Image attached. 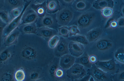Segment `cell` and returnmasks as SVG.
Returning a JSON list of instances; mask_svg holds the SVG:
<instances>
[{
  "label": "cell",
  "instance_id": "cell-6",
  "mask_svg": "<svg viewBox=\"0 0 124 81\" xmlns=\"http://www.w3.org/2000/svg\"><path fill=\"white\" fill-rule=\"evenodd\" d=\"M95 64L97 67L104 71L111 74L117 73L120 67L114 58L107 61H98Z\"/></svg>",
  "mask_w": 124,
  "mask_h": 81
},
{
  "label": "cell",
  "instance_id": "cell-38",
  "mask_svg": "<svg viewBox=\"0 0 124 81\" xmlns=\"http://www.w3.org/2000/svg\"><path fill=\"white\" fill-rule=\"evenodd\" d=\"M7 24L4 23L0 19V48L2 41V35L4 28Z\"/></svg>",
  "mask_w": 124,
  "mask_h": 81
},
{
  "label": "cell",
  "instance_id": "cell-27",
  "mask_svg": "<svg viewBox=\"0 0 124 81\" xmlns=\"http://www.w3.org/2000/svg\"><path fill=\"white\" fill-rule=\"evenodd\" d=\"M115 59L119 62L124 63V48L121 47L118 48L114 53Z\"/></svg>",
  "mask_w": 124,
  "mask_h": 81
},
{
  "label": "cell",
  "instance_id": "cell-33",
  "mask_svg": "<svg viewBox=\"0 0 124 81\" xmlns=\"http://www.w3.org/2000/svg\"><path fill=\"white\" fill-rule=\"evenodd\" d=\"M60 37L58 35H54L52 37L48 42L49 47L51 49L54 48L59 42Z\"/></svg>",
  "mask_w": 124,
  "mask_h": 81
},
{
  "label": "cell",
  "instance_id": "cell-4",
  "mask_svg": "<svg viewBox=\"0 0 124 81\" xmlns=\"http://www.w3.org/2000/svg\"><path fill=\"white\" fill-rule=\"evenodd\" d=\"M87 74L92 76L95 81H112L113 76L112 74L106 73L97 66L95 63L88 68Z\"/></svg>",
  "mask_w": 124,
  "mask_h": 81
},
{
  "label": "cell",
  "instance_id": "cell-18",
  "mask_svg": "<svg viewBox=\"0 0 124 81\" xmlns=\"http://www.w3.org/2000/svg\"><path fill=\"white\" fill-rule=\"evenodd\" d=\"M18 27L20 33L23 34L36 35L38 29L35 22L22 24Z\"/></svg>",
  "mask_w": 124,
  "mask_h": 81
},
{
  "label": "cell",
  "instance_id": "cell-31",
  "mask_svg": "<svg viewBox=\"0 0 124 81\" xmlns=\"http://www.w3.org/2000/svg\"><path fill=\"white\" fill-rule=\"evenodd\" d=\"M58 34L61 36L68 38L69 36V31L68 27L63 26L59 27L58 28Z\"/></svg>",
  "mask_w": 124,
  "mask_h": 81
},
{
  "label": "cell",
  "instance_id": "cell-3",
  "mask_svg": "<svg viewBox=\"0 0 124 81\" xmlns=\"http://www.w3.org/2000/svg\"><path fill=\"white\" fill-rule=\"evenodd\" d=\"M55 13L57 22L60 26H67L74 16L73 10L68 7L60 9Z\"/></svg>",
  "mask_w": 124,
  "mask_h": 81
},
{
  "label": "cell",
  "instance_id": "cell-28",
  "mask_svg": "<svg viewBox=\"0 0 124 81\" xmlns=\"http://www.w3.org/2000/svg\"><path fill=\"white\" fill-rule=\"evenodd\" d=\"M23 7H23L15 8L9 11L8 14L10 22L20 14Z\"/></svg>",
  "mask_w": 124,
  "mask_h": 81
},
{
  "label": "cell",
  "instance_id": "cell-37",
  "mask_svg": "<svg viewBox=\"0 0 124 81\" xmlns=\"http://www.w3.org/2000/svg\"><path fill=\"white\" fill-rule=\"evenodd\" d=\"M58 65L57 63H55L54 62H52L49 68V72L50 75L52 76H54V73L56 70L58 68Z\"/></svg>",
  "mask_w": 124,
  "mask_h": 81
},
{
  "label": "cell",
  "instance_id": "cell-26",
  "mask_svg": "<svg viewBox=\"0 0 124 81\" xmlns=\"http://www.w3.org/2000/svg\"><path fill=\"white\" fill-rule=\"evenodd\" d=\"M68 38L70 41L78 42L83 45H87L89 43L85 36L83 35L78 34L69 37Z\"/></svg>",
  "mask_w": 124,
  "mask_h": 81
},
{
  "label": "cell",
  "instance_id": "cell-19",
  "mask_svg": "<svg viewBox=\"0 0 124 81\" xmlns=\"http://www.w3.org/2000/svg\"><path fill=\"white\" fill-rule=\"evenodd\" d=\"M114 6V2L113 0H96L92 5L94 8L100 10L107 7L113 8Z\"/></svg>",
  "mask_w": 124,
  "mask_h": 81
},
{
  "label": "cell",
  "instance_id": "cell-41",
  "mask_svg": "<svg viewBox=\"0 0 124 81\" xmlns=\"http://www.w3.org/2000/svg\"><path fill=\"white\" fill-rule=\"evenodd\" d=\"M89 60L90 62L92 63H95L97 61V58L94 55L89 56Z\"/></svg>",
  "mask_w": 124,
  "mask_h": 81
},
{
  "label": "cell",
  "instance_id": "cell-8",
  "mask_svg": "<svg viewBox=\"0 0 124 81\" xmlns=\"http://www.w3.org/2000/svg\"><path fill=\"white\" fill-rule=\"evenodd\" d=\"M96 17V14L93 12H84L76 20L77 26L81 29L86 28L92 23Z\"/></svg>",
  "mask_w": 124,
  "mask_h": 81
},
{
  "label": "cell",
  "instance_id": "cell-23",
  "mask_svg": "<svg viewBox=\"0 0 124 81\" xmlns=\"http://www.w3.org/2000/svg\"><path fill=\"white\" fill-rule=\"evenodd\" d=\"M4 1L3 7L9 11L15 8L23 6L24 0H4Z\"/></svg>",
  "mask_w": 124,
  "mask_h": 81
},
{
  "label": "cell",
  "instance_id": "cell-22",
  "mask_svg": "<svg viewBox=\"0 0 124 81\" xmlns=\"http://www.w3.org/2000/svg\"><path fill=\"white\" fill-rule=\"evenodd\" d=\"M89 58V56L87 53L85 51L81 56L75 58V63L81 64L88 68H90L93 64L90 62Z\"/></svg>",
  "mask_w": 124,
  "mask_h": 81
},
{
  "label": "cell",
  "instance_id": "cell-48",
  "mask_svg": "<svg viewBox=\"0 0 124 81\" xmlns=\"http://www.w3.org/2000/svg\"><path fill=\"white\" fill-rule=\"evenodd\" d=\"M89 81H94V80L92 76H91Z\"/></svg>",
  "mask_w": 124,
  "mask_h": 81
},
{
  "label": "cell",
  "instance_id": "cell-21",
  "mask_svg": "<svg viewBox=\"0 0 124 81\" xmlns=\"http://www.w3.org/2000/svg\"><path fill=\"white\" fill-rule=\"evenodd\" d=\"M47 9L46 12L55 13L61 9L58 0H46Z\"/></svg>",
  "mask_w": 124,
  "mask_h": 81
},
{
  "label": "cell",
  "instance_id": "cell-43",
  "mask_svg": "<svg viewBox=\"0 0 124 81\" xmlns=\"http://www.w3.org/2000/svg\"><path fill=\"white\" fill-rule=\"evenodd\" d=\"M120 80H124V72H123L120 74L119 77Z\"/></svg>",
  "mask_w": 124,
  "mask_h": 81
},
{
  "label": "cell",
  "instance_id": "cell-40",
  "mask_svg": "<svg viewBox=\"0 0 124 81\" xmlns=\"http://www.w3.org/2000/svg\"><path fill=\"white\" fill-rule=\"evenodd\" d=\"M118 26L120 27L124 26V17H122L118 19L117 21Z\"/></svg>",
  "mask_w": 124,
  "mask_h": 81
},
{
  "label": "cell",
  "instance_id": "cell-2",
  "mask_svg": "<svg viewBox=\"0 0 124 81\" xmlns=\"http://www.w3.org/2000/svg\"><path fill=\"white\" fill-rule=\"evenodd\" d=\"M24 1L23 8L20 14L11 21L4 28L2 35V41L10 33L20 25L23 15L31 2V1L26 0H24Z\"/></svg>",
  "mask_w": 124,
  "mask_h": 81
},
{
  "label": "cell",
  "instance_id": "cell-46",
  "mask_svg": "<svg viewBox=\"0 0 124 81\" xmlns=\"http://www.w3.org/2000/svg\"><path fill=\"white\" fill-rule=\"evenodd\" d=\"M46 0H35V4L40 3H42Z\"/></svg>",
  "mask_w": 124,
  "mask_h": 81
},
{
  "label": "cell",
  "instance_id": "cell-29",
  "mask_svg": "<svg viewBox=\"0 0 124 81\" xmlns=\"http://www.w3.org/2000/svg\"><path fill=\"white\" fill-rule=\"evenodd\" d=\"M15 81H23L25 79V74L23 68H20L16 71L14 75Z\"/></svg>",
  "mask_w": 124,
  "mask_h": 81
},
{
  "label": "cell",
  "instance_id": "cell-42",
  "mask_svg": "<svg viewBox=\"0 0 124 81\" xmlns=\"http://www.w3.org/2000/svg\"><path fill=\"white\" fill-rule=\"evenodd\" d=\"M91 76L89 74H86L81 78L78 80L77 81H89Z\"/></svg>",
  "mask_w": 124,
  "mask_h": 81
},
{
  "label": "cell",
  "instance_id": "cell-14",
  "mask_svg": "<svg viewBox=\"0 0 124 81\" xmlns=\"http://www.w3.org/2000/svg\"><path fill=\"white\" fill-rule=\"evenodd\" d=\"M75 58L70 53L64 55L60 57L59 65L63 69H68L75 63Z\"/></svg>",
  "mask_w": 124,
  "mask_h": 81
},
{
  "label": "cell",
  "instance_id": "cell-13",
  "mask_svg": "<svg viewBox=\"0 0 124 81\" xmlns=\"http://www.w3.org/2000/svg\"><path fill=\"white\" fill-rule=\"evenodd\" d=\"M18 27L10 33L3 40L4 47L14 45L17 43L18 37L20 33Z\"/></svg>",
  "mask_w": 124,
  "mask_h": 81
},
{
  "label": "cell",
  "instance_id": "cell-20",
  "mask_svg": "<svg viewBox=\"0 0 124 81\" xmlns=\"http://www.w3.org/2000/svg\"><path fill=\"white\" fill-rule=\"evenodd\" d=\"M31 7V9L36 13L38 17H43L47 13L46 0L40 3L32 4Z\"/></svg>",
  "mask_w": 124,
  "mask_h": 81
},
{
  "label": "cell",
  "instance_id": "cell-9",
  "mask_svg": "<svg viewBox=\"0 0 124 81\" xmlns=\"http://www.w3.org/2000/svg\"><path fill=\"white\" fill-rule=\"evenodd\" d=\"M69 40L68 38L60 37L58 44L53 49L54 55L56 57H60L64 55L69 53Z\"/></svg>",
  "mask_w": 124,
  "mask_h": 81
},
{
  "label": "cell",
  "instance_id": "cell-44",
  "mask_svg": "<svg viewBox=\"0 0 124 81\" xmlns=\"http://www.w3.org/2000/svg\"><path fill=\"white\" fill-rule=\"evenodd\" d=\"M74 0H62L63 1L67 4L73 2Z\"/></svg>",
  "mask_w": 124,
  "mask_h": 81
},
{
  "label": "cell",
  "instance_id": "cell-5",
  "mask_svg": "<svg viewBox=\"0 0 124 81\" xmlns=\"http://www.w3.org/2000/svg\"><path fill=\"white\" fill-rule=\"evenodd\" d=\"M35 23L37 28L46 27L58 30L60 27L57 23L55 13H46L43 17H38Z\"/></svg>",
  "mask_w": 124,
  "mask_h": 81
},
{
  "label": "cell",
  "instance_id": "cell-15",
  "mask_svg": "<svg viewBox=\"0 0 124 81\" xmlns=\"http://www.w3.org/2000/svg\"><path fill=\"white\" fill-rule=\"evenodd\" d=\"M103 32L101 27L94 28L87 32L85 37L89 43L95 42L98 40L101 37Z\"/></svg>",
  "mask_w": 124,
  "mask_h": 81
},
{
  "label": "cell",
  "instance_id": "cell-39",
  "mask_svg": "<svg viewBox=\"0 0 124 81\" xmlns=\"http://www.w3.org/2000/svg\"><path fill=\"white\" fill-rule=\"evenodd\" d=\"M63 74V72L62 68H58L55 72L54 76L56 77L59 78L62 77Z\"/></svg>",
  "mask_w": 124,
  "mask_h": 81
},
{
  "label": "cell",
  "instance_id": "cell-47",
  "mask_svg": "<svg viewBox=\"0 0 124 81\" xmlns=\"http://www.w3.org/2000/svg\"><path fill=\"white\" fill-rule=\"evenodd\" d=\"M121 14L122 17H124V7H122L121 9Z\"/></svg>",
  "mask_w": 124,
  "mask_h": 81
},
{
  "label": "cell",
  "instance_id": "cell-35",
  "mask_svg": "<svg viewBox=\"0 0 124 81\" xmlns=\"http://www.w3.org/2000/svg\"><path fill=\"white\" fill-rule=\"evenodd\" d=\"M118 26L117 21L113 18L109 19L107 22L105 28H110L112 29L116 28Z\"/></svg>",
  "mask_w": 124,
  "mask_h": 81
},
{
  "label": "cell",
  "instance_id": "cell-11",
  "mask_svg": "<svg viewBox=\"0 0 124 81\" xmlns=\"http://www.w3.org/2000/svg\"><path fill=\"white\" fill-rule=\"evenodd\" d=\"M36 35L47 42L54 36L58 35V30L46 27L38 28Z\"/></svg>",
  "mask_w": 124,
  "mask_h": 81
},
{
  "label": "cell",
  "instance_id": "cell-7",
  "mask_svg": "<svg viewBox=\"0 0 124 81\" xmlns=\"http://www.w3.org/2000/svg\"><path fill=\"white\" fill-rule=\"evenodd\" d=\"M66 76L73 81H77L86 74V72L82 65L75 63L66 71Z\"/></svg>",
  "mask_w": 124,
  "mask_h": 81
},
{
  "label": "cell",
  "instance_id": "cell-36",
  "mask_svg": "<svg viewBox=\"0 0 124 81\" xmlns=\"http://www.w3.org/2000/svg\"><path fill=\"white\" fill-rule=\"evenodd\" d=\"M69 31V36L71 37L78 34L80 31L78 27L76 25H72L68 27Z\"/></svg>",
  "mask_w": 124,
  "mask_h": 81
},
{
  "label": "cell",
  "instance_id": "cell-12",
  "mask_svg": "<svg viewBox=\"0 0 124 81\" xmlns=\"http://www.w3.org/2000/svg\"><path fill=\"white\" fill-rule=\"evenodd\" d=\"M68 47L69 53L76 57L81 56L85 51L83 44L76 42L70 41Z\"/></svg>",
  "mask_w": 124,
  "mask_h": 81
},
{
  "label": "cell",
  "instance_id": "cell-45",
  "mask_svg": "<svg viewBox=\"0 0 124 81\" xmlns=\"http://www.w3.org/2000/svg\"><path fill=\"white\" fill-rule=\"evenodd\" d=\"M4 0H0V8L4 6Z\"/></svg>",
  "mask_w": 124,
  "mask_h": 81
},
{
  "label": "cell",
  "instance_id": "cell-30",
  "mask_svg": "<svg viewBox=\"0 0 124 81\" xmlns=\"http://www.w3.org/2000/svg\"><path fill=\"white\" fill-rule=\"evenodd\" d=\"M114 11L113 8L110 7L105 8L101 10V14L104 18L109 19L113 15Z\"/></svg>",
  "mask_w": 124,
  "mask_h": 81
},
{
  "label": "cell",
  "instance_id": "cell-24",
  "mask_svg": "<svg viewBox=\"0 0 124 81\" xmlns=\"http://www.w3.org/2000/svg\"><path fill=\"white\" fill-rule=\"evenodd\" d=\"M72 7L79 12L85 11L89 8V4L83 0H76L73 4Z\"/></svg>",
  "mask_w": 124,
  "mask_h": 81
},
{
  "label": "cell",
  "instance_id": "cell-17",
  "mask_svg": "<svg viewBox=\"0 0 124 81\" xmlns=\"http://www.w3.org/2000/svg\"><path fill=\"white\" fill-rule=\"evenodd\" d=\"M35 12L32 9L25 12L22 16L20 25L35 22L38 18Z\"/></svg>",
  "mask_w": 124,
  "mask_h": 81
},
{
  "label": "cell",
  "instance_id": "cell-32",
  "mask_svg": "<svg viewBox=\"0 0 124 81\" xmlns=\"http://www.w3.org/2000/svg\"><path fill=\"white\" fill-rule=\"evenodd\" d=\"M42 73L39 69H35L33 70L30 74L29 77L31 80L36 81L42 78Z\"/></svg>",
  "mask_w": 124,
  "mask_h": 81
},
{
  "label": "cell",
  "instance_id": "cell-10",
  "mask_svg": "<svg viewBox=\"0 0 124 81\" xmlns=\"http://www.w3.org/2000/svg\"><path fill=\"white\" fill-rule=\"evenodd\" d=\"M15 68L11 65L6 64L0 69V81H15L14 75Z\"/></svg>",
  "mask_w": 124,
  "mask_h": 81
},
{
  "label": "cell",
  "instance_id": "cell-1",
  "mask_svg": "<svg viewBox=\"0 0 124 81\" xmlns=\"http://www.w3.org/2000/svg\"><path fill=\"white\" fill-rule=\"evenodd\" d=\"M37 46L35 43H32L25 45L22 49L20 53L23 59L30 62L31 64L33 62L40 60V58L42 57V53Z\"/></svg>",
  "mask_w": 124,
  "mask_h": 81
},
{
  "label": "cell",
  "instance_id": "cell-16",
  "mask_svg": "<svg viewBox=\"0 0 124 81\" xmlns=\"http://www.w3.org/2000/svg\"><path fill=\"white\" fill-rule=\"evenodd\" d=\"M14 46L5 47L0 51V66L6 65L10 58L14 52Z\"/></svg>",
  "mask_w": 124,
  "mask_h": 81
},
{
  "label": "cell",
  "instance_id": "cell-25",
  "mask_svg": "<svg viewBox=\"0 0 124 81\" xmlns=\"http://www.w3.org/2000/svg\"><path fill=\"white\" fill-rule=\"evenodd\" d=\"M113 43L110 40L105 38L100 39L97 41L96 46L99 50L105 51L108 49L112 46Z\"/></svg>",
  "mask_w": 124,
  "mask_h": 81
},
{
  "label": "cell",
  "instance_id": "cell-34",
  "mask_svg": "<svg viewBox=\"0 0 124 81\" xmlns=\"http://www.w3.org/2000/svg\"><path fill=\"white\" fill-rule=\"evenodd\" d=\"M0 19L4 23L7 24L10 22L8 12L7 10L0 11Z\"/></svg>",
  "mask_w": 124,
  "mask_h": 81
}]
</instances>
